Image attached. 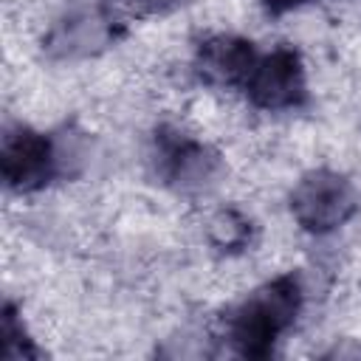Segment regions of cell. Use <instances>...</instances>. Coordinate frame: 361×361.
<instances>
[{
    "label": "cell",
    "instance_id": "6da1fadb",
    "mask_svg": "<svg viewBox=\"0 0 361 361\" xmlns=\"http://www.w3.org/2000/svg\"><path fill=\"white\" fill-rule=\"evenodd\" d=\"M302 307V285L293 274H282L259 285L228 319V338L245 358H265L276 338L296 322Z\"/></svg>",
    "mask_w": 361,
    "mask_h": 361
},
{
    "label": "cell",
    "instance_id": "7a4b0ae2",
    "mask_svg": "<svg viewBox=\"0 0 361 361\" xmlns=\"http://www.w3.org/2000/svg\"><path fill=\"white\" fill-rule=\"evenodd\" d=\"M358 209L355 186L336 169H310L290 192V214L310 234H327L344 226Z\"/></svg>",
    "mask_w": 361,
    "mask_h": 361
},
{
    "label": "cell",
    "instance_id": "3957f363",
    "mask_svg": "<svg viewBox=\"0 0 361 361\" xmlns=\"http://www.w3.org/2000/svg\"><path fill=\"white\" fill-rule=\"evenodd\" d=\"M59 169L56 147L31 127H11L0 144V175L14 192H37L54 180Z\"/></svg>",
    "mask_w": 361,
    "mask_h": 361
},
{
    "label": "cell",
    "instance_id": "277c9868",
    "mask_svg": "<svg viewBox=\"0 0 361 361\" xmlns=\"http://www.w3.org/2000/svg\"><path fill=\"white\" fill-rule=\"evenodd\" d=\"M155 161L161 178L180 192H200L220 175V155L175 127L155 133Z\"/></svg>",
    "mask_w": 361,
    "mask_h": 361
},
{
    "label": "cell",
    "instance_id": "5b68a950",
    "mask_svg": "<svg viewBox=\"0 0 361 361\" xmlns=\"http://www.w3.org/2000/svg\"><path fill=\"white\" fill-rule=\"evenodd\" d=\"M243 90L251 99V104H257L262 110L299 107L307 96L305 65H302L299 54L288 45H279L271 54L259 56Z\"/></svg>",
    "mask_w": 361,
    "mask_h": 361
},
{
    "label": "cell",
    "instance_id": "8992f818",
    "mask_svg": "<svg viewBox=\"0 0 361 361\" xmlns=\"http://www.w3.org/2000/svg\"><path fill=\"white\" fill-rule=\"evenodd\" d=\"M257 59L259 54L248 39L217 34L200 42L195 68H197V76L214 87H245Z\"/></svg>",
    "mask_w": 361,
    "mask_h": 361
},
{
    "label": "cell",
    "instance_id": "52a82bcc",
    "mask_svg": "<svg viewBox=\"0 0 361 361\" xmlns=\"http://www.w3.org/2000/svg\"><path fill=\"white\" fill-rule=\"evenodd\" d=\"M116 17L104 6H90L68 14L54 25L45 39V48L54 56H85L96 48H104L116 39Z\"/></svg>",
    "mask_w": 361,
    "mask_h": 361
},
{
    "label": "cell",
    "instance_id": "ba28073f",
    "mask_svg": "<svg viewBox=\"0 0 361 361\" xmlns=\"http://www.w3.org/2000/svg\"><path fill=\"white\" fill-rule=\"evenodd\" d=\"M209 240L217 251H226V254L245 251L254 240V223L237 209H220L209 220Z\"/></svg>",
    "mask_w": 361,
    "mask_h": 361
},
{
    "label": "cell",
    "instance_id": "9c48e42d",
    "mask_svg": "<svg viewBox=\"0 0 361 361\" xmlns=\"http://www.w3.org/2000/svg\"><path fill=\"white\" fill-rule=\"evenodd\" d=\"M3 341H0V355L8 361H23V358H37V347L28 338L25 327H23V316L17 313V307L8 302L3 307Z\"/></svg>",
    "mask_w": 361,
    "mask_h": 361
},
{
    "label": "cell",
    "instance_id": "30bf717a",
    "mask_svg": "<svg viewBox=\"0 0 361 361\" xmlns=\"http://www.w3.org/2000/svg\"><path fill=\"white\" fill-rule=\"evenodd\" d=\"M183 3L186 0H121V6L133 14H161V11L183 6Z\"/></svg>",
    "mask_w": 361,
    "mask_h": 361
},
{
    "label": "cell",
    "instance_id": "8fae6325",
    "mask_svg": "<svg viewBox=\"0 0 361 361\" xmlns=\"http://www.w3.org/2000/svg\"><path fill=\"white\" fill-rule=\"evenodd\" d=\"M262 3H265V8H268L271 14H285V11L299 8V6H305V3H310V0H262Z\"/></svg>",
    "mask_w": 361,
    "mask_h": 361
}]
</instances>
